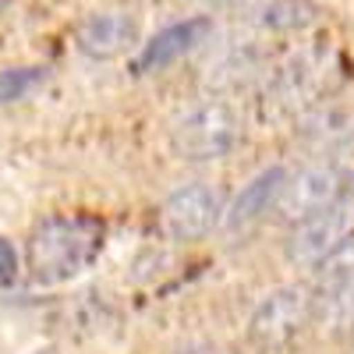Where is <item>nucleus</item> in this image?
I'll list each match as a JSON object with an SVG mask.
<instances>
[{"instance_id": "obj_10", "label": "nucleus", "mask_w": 354, "mask_h": 354, "mask_svg": "<svg viewBox=\"0 0 354 354\" xmlns=\"http://www.w3.org/2000/svg\"><path fill=\"white\" fill-rule=\"evenodd\" d=\"M322 8L315 0H270L262 4L255 21L262 28H273V32H298V28H308L312 21H319Z\"/></svg>"}, {"instance_id": "obj_7", "label": "nucleus", "mask_w": 354, "mask_h": 354, "mask_svg": "<svg viewBox=\"0 0 354 354\" xmlns=\"http://www.w3.org/2000/svg\"><path fill=\"white\" fill-rule=\"evenodd\" d=\"M138 43L135 11H96L78 25V50L93 61H113Z\"/></svg>"}, {"instance_id": "obj_11", "label": "nucleus", "mask_w": 354, "mask_h": 354, "mask_svg": "<svg viewBox=\"0 0 354 354\" xmlns=\"http://www.w3.org/2000/svg\"><path fill=\"white\" fill-rule=\"evenodd\" d=\"M354 283V234L344 238L333 252H326L315 262V287L319 294L337 290V287H351Z\"/></svg>"}, {"instance_id": "obj_3", "label": "nucleus", "mask_w": 354, "mask_h": 354, "mask_svg": "<svg viewBox=\"0 0 354 354\" xmlns=\"http://www.w3.org/2000/svg\"><path fill=\"white\" fill-rule=\"evenodd\" d=\"M315 315V298L308 294V287H277L259 301V308L248 319V340L255 347L277 351L283 344H290Z\"/></svg>"}, {"instance_id": "obj_4", "label": "nucleus", "mask_w": 354, "mask_h": 354, "mask_svg": "<svg viewBox=\"0 0 354 354\" xmlns=\"http://www.w3.org/2000/svg\"><path fill=\"white\" fill-rule=\"evenodd\" d=\"M354 234V195H337L330 205L298 220L287 238V259L298 266H315L326 252H333L344 238Z\"/></svg>"}, {"instance_id": "obj_14", "label": "nucleus", "mask_w": 354, "mask_h": 354, "mask_svg": "<svg viewBox=\"0 0 354 354\" xmlns=\"http://www.w3.org/2000/svg\"><path fill=\"white\" fill-rule=\"evenodd\" d=\"M21 273V262H18V252L8 238H0V287H11Z\"/></svg>"}, {"instance_id": "obj_2", "label": "nucleus", "mask_w": 354, "mask_h": 354, "mask_svg": "<svg viewBox=\"0 0 354 354\" xmlns=\"http://www.w3.org/2000/svg\"><path fill=\"white\" fill-rule=\"evenodd\" d=\"M241 131H245L241 113L223 100H209L177 121L170 145L188 163H209V160H223L238 149Z\"/></svg>"}, {"instance_id": "obj_5", "label": "nucleus", "mask_w": 354, "mask_h": 354, "mask_svg": "<svg viewBox=\"0 0 354 354\" xmlns=\"http://www.w3.org/2000/svg\"><path fill=\"white\" fill-rule=\"evenodd\" d=\"M220 213H223L220 195L209 185L192 181L167 195L160 209V227L174 241H198L220 223Z\"/></svg>"}, {"instance_id": "obj_9", "label": "nucleus", "mask_w": 354, "mask_h": 354, "mask_svg": "<svg viewBox=\"0 0 354 354\" xmlns=\"http://www.w3.org/2000/svg\"><path fill=\"white\" fill-rule=\"evenodd\" d=\"M287 177H290V174H287L283 167H270V170L255 174L252 181L241 188V195L234 198L230 213H227V227H230V230H241V227L262 220V216L277 205V198H280V192H283V185H287Z\"/></svg>"}, {"instance_id": "obj_1", "label": "nucleus", "mask_w": 354, "mask_h": 354, "mask_svg": "<svg viewBox=\"0 0 354 354\" xmlns=\"http://www.w3.org/2000/svg\"><path fill=\"white\" fill-rule=\"evenodd\" d=\"M103 252V223L88 213L46 216L28 234V277L39 287H61L82 277Z\"/></svg>"}, {"instance_id": "obj_8", "label": "nucleus", "mask_w": 354, "mask_h": 354, "mask_svg": "<svg viewBox=\"0 0 354 354\" xmlns=\"http://www.w3.org/2000/svg\"><path fill=\"white\" fill-rule=\"evenodd\" d=\"M213 36V18H185V21H177L170 28H163V32H156L149 43L142 46L138 53V61H135V71L138 75H149V71H163L167 64L174 61H181L185 53L198 50L205 39Z\"/></svg>"}, {"instance_id": "obj_6", "label": "nucleus", "mask_w": 354, "mask_h": 354, "mask_svg": "<svg viewBox=\"0 0 354 354\" xmlns=\"http://www.w3.org/2000/svg\"><path fill=\"white\" fill-rule=\"evenodd\" d=\"M340 188H344V181L333 170V163L330 167L315 163V167H305L294 177H287V185H283L273 209L283 223H298V220L312 216L315 209H322V205H330L340 195Z\"/></svg>"}, {"instance_id": "obj_12", "label": "nucleus", "mask_w": 354, "mask_h": 354, "mask_svg": "<svg viewBox=\"0 0 354 354\" xmlns=\"http://www.w3.org/2000/svg\"><path fill=\"white\" fill-rule=\"evenodd\" d=\"M43 82H46V68H39V64L0 71V106H8V103H18V100H25V96H32Z\"/></svg>"}, {"instance_id": "obj_13", "label": "nucleus", "mask_w": 354, "mask_h": 354, "mask_svg": "<svg viewBox=\"0 0 354 354\" xmlns=\"http://www.w3.org/2000/svg\"><path fill=\"white\" fill-rule=\"evenodd\" d=\"M333 170L340 174V181L354 188V128L340 138L337 153H333Z\"/></svg>"}]
</instances>
